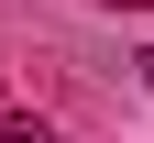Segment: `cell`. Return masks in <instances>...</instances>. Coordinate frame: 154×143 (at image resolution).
I'll use <instances>...</instances> for the list:
<instances>
[{"label":"cell","mask_w":154,"mask_h":143,"mask_svg":"<svg viewBox=\"0 0 154 143\" xmlns=\"http://www.w3.org/2000/svg\"><path fill=\"white\" fill-rule=\"evenodd\" d=\"M132 11H143V0H132Z\"/></svg>","instance_id":"obj_3"},{"label":"cell","mask_w":154,"mask_h":143,"mask_svg":"<svg viewBox=\"0 0 154 143\" xmlns=\"http://www.w3.org/2000/svg\"><path fill=\"white\" fill-rule=\"evenodd\" d=\"M0 143H55V132H44L33 110H11V121H0Z\"/></svg>","instance_id":"obj_1"},{"label":"cell","mask_w":154,"mask_h":143,"mask_svg":"<svg viewBox=\"0 0 154 143\" xmlns=\"http://www.w3.org/2000/svg\"><path fill=\"white\" fill-rule=\"evenodd\" d=\"M132 66H143V88H154V44H143V55H132Z\"/></svg>","instance_id":"obj_2"}]
</instances>
